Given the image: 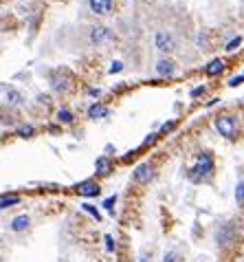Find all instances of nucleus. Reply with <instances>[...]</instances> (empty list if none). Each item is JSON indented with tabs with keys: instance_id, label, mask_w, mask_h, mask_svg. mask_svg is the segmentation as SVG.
Returning a JSON list of instances; mask_svg holds the SVG:
<instances>
[{
	"instance_id": "11",
	"label": "nucleus",
	"mask_w": 244,
	"mask_h": 262,
	"mask_svg": "<svg viewBox=\"0 0 244 262\" xmlns=\"http://www.w3.org/2000/svg\"><path fill=\"white\" fill-rule=\"evenodd\" d=\"M77 192L82 194V196H97V194L101 192V187L95 181H84V183L77 185Z\"/></svg>"
},
{
	"instance_id": "15",
	"label": "nucleus",
	"mask_w": 244,
	"mask_h": 262,
	"mask_svg": "<svg viewBox=\"0 0 244 262\" xmlns=\"http://www.w3.org/2000/svg\"><path fill=\"white\" fill-rule=\"evenodd\" d=\"M95 168H97V172H99V174H110V161H108L106 156H99L97 163H95Z\"/></svg>"
},
{
	"instance_id": "26",
	"label": "nucleus",
	"mask_w": 244,
	"mask_h": 262,
	"mask_svg": "<svg viewBox=\"0 0 244 262\" xmlns=\"http://www.w3.org/2000/svg\"><path fill=\"white\" fill-rule=\"evenodd\" d=\"M240 82H244V77H233L231 82H229V86H238Z\"/></svg>"
},
{
	"instance_id": "23",
	"label": "nucleus",
	"mask_w": 244,
	"mask_h": 262,
	"mask_svg": "<svg viewBox=\"0 0 244 262\" xmlns=\"http://www.w3.org/2000/svg\"><path fill=\"white\" fill-rule=\"evenodd\" d=\"M119 71H123V64H121V62H112V64H110V73H119Z\"/></svg>"
},
{
	"instance_id": "16",
	"label": "nucleus",
	"mask_w": 244,
	"mask_h": 262,
	"mask_svg": "<svg viewBox=\"0 0 244 262\" xmlns=\"http://www.w3.org/2000/svg\"><path fill=\"white\" fill-rule=\"evenodd\" d=\"M58 119H60L62 123H70V121H73V112H70L68 108H62V111L58 112Z\"/></svg>"
},
{
	"instance_id": "13",
	"label": "nucleus",
	"mask_w": 244,
	"mask_h": 262,
	"mask_svg": "<svg viewBox=\"0 0 244 262\" xmlns=\"http://www.w3.org/2000/svg\"><path fill=\"white\" fill-rule=\"evenodd\" d=\"M108 115H110V111L99 102H95L91 108H88V117L91 119H101V117H108Z\"/></svg>"
},
{
	"instance_id": "9",
	"label": "nucleus",
	"mask_w": 244,
	"mask_h": 262,
	"mask_svg": "<svg viewBox=\"0 0 244 262\" xmlns=\"http://www.w3.org/2000/svg\"><path fill=\"white\" fill-rule=\"evenodd\" d=\"M49 82H51V88H53L55 93H66V90L70 88V79L62 73H53Z\"/></svg>"
},
{
	"instance_id": "22",
	"label": "nucleus",
	"mask_w": 244,
	"mask_h": 262,
	"mask_svg": "<svg viewBox=\"0 0 244 262\" xmlns=\"http://www.w3.org/2000/svg\"><path fill=\"white\" fill-rule=\"evenodd\" d=\"M240 42H242V37H240V36H238V37H233V40L227 44V51H233L236 46H240Z\"/></svg>"
},
{
	"instance_id": "1",
	"label": "nucleus",
	"mask_w": 244,
	"mask_h": 262,
	"mask_svg": "<svg viewBox=\"0 0 244 262\" xmlns=\"http://www.w3.org/2000/svg\"><path fill=\"white\" fill-rule=\"evenodd\" d=\"M211 174H214V156H211V152H203V154L198 156V163L191 168L189 179L203 181V179H209Z\"/></svg>"
},
{
	"instance_id": "20",
	"label": "nucleus",
	"mask_w": 244,
	"mask_h": 262,
	"mask_svg": "<svg viewBox=\"0 0 244 262\" xmlns=\"http://www.w3.org/2000/svg\"><path fill=\"white\" fill-rule=\"evenodd\" d=\"M236 201L238 203H244V181H242V183H238V187H236Z\"/></svg>"
},
{
	"instance_id": "19",
	"label": "nucleus",
	"mask_w": 244,
	"mask_h": 262,
	"mask_svg": "<svg viewBox=\"0 0 244 262\" xmlns=\"http://www.w3.org/2000/svg\"><path fill=\"white\" fill-rule=\"evenodd\" d=\"M196 44H198V46H207V44H209L207 33H205V31H198V36H196Z\"/></svg>"
},
{
	"instance_id": "3",
	"label": "nucleus",
	"mask_w": 244,
	"mask_h": 262,
	"mask_svg": "<svg viewBox=\"0 0 244 262\" xmlns=\"http://www.w3.org/2000/svg\"><path fill=\"white\" fill-rule=\"evenodd\" d=\"M236 238H238V231L233 225H220L218 231H215V242H218V247H222V249L231 247L233 242H236Z\"/></svg>"
},
{
	"instance_id": "17",
	"label": "nucleus",
	"mask_w": 244,
	"mask_h": 262,
	"mask_svg": "<svg viewBox=\"0 0 244 262\" xmlns=\"http://www.w3.org/2000/svg\"><path fill=\"white\" fill-rule=\"evenodd\" d=\"M82 207H84V212H88V214H91V216H95L97 221H101V214H99V209H97L95 205H91V203H84Z\"/></svg>"
},
{
	"instance_id": "12",
	"label": "nucleus",
	"mask_w": 244,
	"mask_h": 262,
	"mask_svg": "<svg viewBox=\"0 0 244 262\" xmlns=\"http://www.w3.org/2000/svg\"><path fill=\"white\" fill-rule=\"evenodd\" d=\"M29 225H31V218L27 216V214H22V216H16L11 221V231H25V229H29Z\"/></svg>"
},
{
	"instance_id": "27",
	"label": "nucleus",
	"mask_w": 244,
	"mask_h": 262,
	"mask_svg": "<svg viewBox=\"0 0 244 262\" xmlns=\"http://www.w3.org/2000/svg\"><path fill=\"white\" fill-rule=\"evenodd\" d=\"M172 128H174V121H170V123H165V126L161 128V132H167V130H172Z\"/></svg>"
},
{
	"instance_id": "2",
	"label": "nucleus",
	"mask_w": 244,
	"mask_h": 262,
	"mask_svg": "<svg viewBox=\"0 0 244 262\" xmlns=\"http://www.w3.org/2000/svg\"><path fill=\"white\" fill-rule=\"evenodd\" d=\"M176 46H178V42H176V36L172 31L161 29V31L154 33V49H156L158 53L170 55L176 51Z\"/></svg>"
},
{
	"instance_id": "7",
	"label": "nucleus",
	"mask_w": 244,
	"mask_h": 262,
	"mask_svg": "<svg viewBox=\"0 0 244 262\" xmlns=\"http://www.w3.org/2000/svg\"><path fill=\"white\" fill-rule=\"evenodd\" d=\"M152 176H154V168L150 163H141V165H137V170H134V181L141 183V185L150 183Z\"/></svg>"
},
{
	"instance_id": "25",
	"label": "nucleus",
	"mask_w": 244,
	"mask_h": 262,
	"mask_svg": "<svg viewBox=\"0 0 244 262\" xmlns=\"http://www.w3.org/2000/svg\"><path fill=\"white\" fill-rule=\"evenodd\" d=\"M106 249L108 251H115V242H112V236H106Z\"/></svg>"
},
{
	"instance_id": "8",
	"label": "nucleus",
	"mask_w": 244,
	"mask_h": 262,
	"mask_svg": "<svg viewBox=\"0 0 244 262\" xmlns=\"http://www.w3.org/2000/svg\"><path fill=\"white\" fill-rule=\"evenodd\" d=\"M88 9L95 16H108L112 11V0H88Z\"/></svg>"
},
{
	"instance_id": "21",
	"label": "nucleus",
	"mask_w": 244,
	"mask_h": 262,
	"mask_svg": "<svg viewBox=\"0 0 244 262\" xmlns=\"http://www.w3.org/2000/svg\"><path fill=\"white\" fill-rule=\"evenodd\" d=\"M33 128H31V126H22L20 128V130H18V135H20V137H31V135H33Z\"/></svg>"
},
{
	"instance_id": "18",
	"label": "nucleus",
	"mask_w": 244,
	"mask_h": 262,
	"mask_svg": "<svg viewBox=\"0 0 244 262\" xmlns=\"http://www.w3.org/2000/svg\"><path fill=\"white\" fill-rule=\"evenodd\" d=\"M16 203H20V198H18V196H7V194H4V196H2V201H0V207H2V209H7L9 205H16Z\"/></svg>"
},
{
	"instance_id": "4",
	"label": "nucleus",
	"mask_w": 244,
	"mask_h": 262,
	"mask_svg": "<svg viewBox=\"0 0 244 262\" xmlns=\"http://www.w3.org/2000/svg\"><path fill=\"white\" fill-rule=\"evenodd\" d=\"M215 130H218L224 139H233V137H236V130H238V123L233 117L222 115V117L215 119Z\"/></svg>"
},
{
	"instance_id": "28",
	"label": "nucleus",
	"mask_w": 244,
	"mask_h": 262,
	"mask_svg": "<svg viewBox=\"0 0 244 262\" xmlns=\"http://www.w3.org/2000/svg\"><path fill=\"white\" fill-rule=\"evenodd\" d=\"M174 258H176V254H167V256H165V260H163V262H176Z\"/></svg>"
},
{
	"instance_id": "10",
	"label": "nucleus",
	"mask_w": 244,
	"mask_h": 262,
	"mask_svg": "<svg viewBox=\"0 0 244 262\" xmlns=\"http://www.w3.org/2000/svg\"><path fill=\"white\" fill-rule=\"evenodd\" d=\"M176 73V64L167 58H161L156 62V75L158 77H172Z\"/></svg>"
},
{
	"instance_id": "5",
	"label": "nucleus",
	"mask_w": 244,
	"mask_h": 262,
	"mask_svg": "<svg viewBox=\"0 0 244 262\" xmlns=\"http://www.w3.org/2000/svg\"><path fill=\"white\" fill-rule=\"evenodd\" d=\"M88 37H91V44H95V46L108 44V42L112 40V29H108V27H104V25H97V27L91 29Z\"/></svg>"
},
{
	"instance_id": "14",
	"label": "nucleus",
	"mask_w": 244,
	"mask_h": 262,
	"mask_svg": "<svg viewBox=\"0 0 244 262\" xmlns=\"http://www.w3.org/2000/svg\"><path fill=\"white\" fill-rule=\"evenodd\" d=\"M222 71H224V62L222 60H214V62H209V66H207V69H205V73H207L209 75V77H214V75H218V73H222Z\"/></svg>"
},
{
	"instance_id": "24",
	"label": "nucleus",
	"mask_w": 244,
	"mask_h": 262,
	"mask_svg": "<svg viewBox=\"0 0 244 262\" xmlns=\"http://www.w3.org/2000/svg\"><path fill=\"white\" fill-rule=\"evenodd\" d=\"M115 201H117V196H110V198H106V203H104V207H106L110 214H112V205H115Z\"/></svg>"
},
{
	"instance_id": "6",
	"label": "nucleus",
	"mask_w": 244,
	"mask_h": 262,
	"mask_svg": "<svg viewBox=\"0 0 244 262\" xmlns=\"http://www.w3.org/2000/svg\"><path fill=\"white\" fill-rule=\"evenodd\" d=\"M2 97H4V104H9V106H22L25 104V95L18 88L7 86V84L2 86Z\"/></svg>"
}]
</instances>
